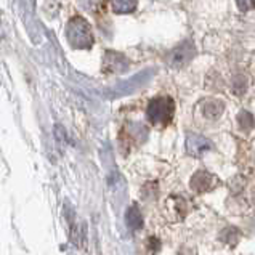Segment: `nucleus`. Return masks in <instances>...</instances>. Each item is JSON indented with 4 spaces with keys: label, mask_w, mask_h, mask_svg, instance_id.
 <instances>
[{
    "label": "nucleus",
    "mask_w": 255,
    "mask_h": 255,
    "mask_svg": "<svg viewBox=\"0 0 255 255\" xmlns=\"http://www.w3.org/2000/svg\"><path fill=\"white\" fill-rule=\"evenodd\" d=\"M238 122H239V127H241L243 130H251L254 127V116L251 113H247V111H243V113H239L238 116Z\"/></svg>",
    "instance_id": "nucleus-11"
},
{
    "label": "nucleus",
    "mask_w": 255,
    "mask_h": 255,
    "mask_svg": "<svg viewBox=\"0 0 255 255\" xmlns=\"http://www.w3.org/2000/svg\"><path fill=\"white\" fill-rule=\"evenodd\" d=\"M175 114V103L170 97L152 98L148 105L146 116L148 121L154 126H167L170 124Z\"/></svg>",
    "instance_id": "nucleus-2"
},
{
    "label": "nucleus",
    "mask_w": 255,
    "mask_h": 255,
    "mask_svg": "<svg viewBox=\"0 0 255 255\" xmlns=\"http://www.w3.org/2000/svg\"><path fill=\"white\" fill-rule=\"evenodd\" d=\"M66 37L72 48H90L95 42L90 24L81 16L69 19L66 26Z\"/></svg>",
    "instance_id": "nucleus-1"
},
{
    "label": "nucleus",
    "mask_w": 255,
    "mask_h": 255,
    "mask_svg": "<svg viewBox=\"0 0 255 255\" xmlns=\"http://www.w3.org/2000/svg\"><path fill=\"white\" fill-rule=\"evenodd\" d=\"M236 3L241 11H249L255 8V0H236Z\"/></svg>",
    "instance_id": "nucleus-12"
},
{
    "label": "nucleus",
    "mask_w": 255,
    "mask_h": 255,
    "mask_svg": "<svg viewBox=\"0 0 255 255\" xmlns=\"http://www.w3.org/2000/svg\"><path fill=\"white\" fill-rule=\"evenodd\" d=\"M152 74H154V69H146V71L138 72V74L133 76L132 79H128V81L116 85V89L111 90V97H124V95L133 93L135 90H138L140 87H143L144 84H146L152 77Z\"/></svg>",
    "instance_id": "nucleus-3"
},
{
    "label": "nucleus",
    "mask_w": 255,
    "mask_h": 255,
    "mask_svg": "<svg viewBox=\"0 0 255 255\" xmlns=\"http://www.w3.org/2000/svg\"><path fill=\"white\" fill-rule=\"evenodd\" d=\"M126 223L130 230H141L143 228V215L140 212V209H138L135 204L133 206H130L126 212Z\"/></svg>",
    "instance_id": "nucleus-9"
},
{
    "label": "nucleus",
    "mask_w": 255,
    "mask_h": 255,
    "mask_svg": "<svg viewBox=\"0 0 255 255\" xmlns=\"http://www.w3.org/2000/svg\"><path fill=\"white\" fill-rule=\"evenodd\" d=\"M136 8V0H111V10L114 13L126 14Z\"/></svg>",
    "instance_id": "nucleus-10"
},
{
    "label": "nucleus",
    "mask_w": 255,
    "mask_h": 255,
    "mask_svg": "<svg viewBox=\"0 0 255 255\" xmlns=\"http://www.w3.org/2000/svg\"><path fill=\"white\" fill-rule=\"evenodd\" d=\"M212 149V143L210 140H207L206 136L202 135H196V133H189L186 136V151L188 154L199 157L204 152H207Z\"/></svg>",
    "instance_id": "nucleus-6"
},
{
    "label": "nucleus",
    "mask_w": 255,
    "mask_h": 255,
    "mask_svg": "<svg viewBox=\"0 0 255 255\" xmlns=\"http://www.w3.org/2000/svg\"><path fill=\"white\" fill-rule=\"evenodd\" d=\"M103 72L105 74H121L128 69L127 58L118 52H106L103 56Z\"/></svg>",
    "instance_id": "nucleus-5"
},
{
    "label": "nucleus",
    "mask_w": 255,
    "mask_h": 255,
    "mask_svg": "<svg viewBox=\"0 0 255 255\" xmlns=\"http://www.w3.org/2000/svg\"><path fill=\"white\" fill-rule=\"evenodd\" d=\"M193 56H194V45H193V42L186 40L175 50H172V53L167 58V61H169L172 68L178 69V68L186 66V64L193 60Z\"/></svg>",
    "instance_id": "nucleus-4"
},
{
    "label": "nucleus",
    "mask_w": 255,
    "mask_h": 255,
    "mask_svg": "<svg viewBox=\"0 0 255 255\" xmlns=\"http://www.w3.org/2000/svg\"><path fill=\"white\" fill-rule=\"evenodd\" d=\"M214 183H215V178L207 172H198V173H194L191 178V188L198 193L209 191V189L214 186Z\"/></svg>",
    "instance_id": "nucleus-7"
},
{
    "label": "nucleus",
    "mask_w": 255,
    "mask_h": 255,
    "mask_svg": "<svg viewBox=\"0 0 255 255\" xmlns=\"http://www.w3.org/2000/svg\"><path fill=\"white\" fill-rule=\"evenodd\" d=\"M201 109H202V114L206 116V118L217 119V118H220V116H222L225 105L222 103V101H218V100H206L201 105Z\"/></svg>",
    "instance_id": "nucleus-8"
}]
</instances>
